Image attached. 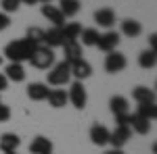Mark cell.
<instances>
[{
  "label": "cell",
  "mask_w": 157,
  "mask_h": 154,
  "mask_svg": "<svg viewBox=\"0 0 157 154\" xmlns=\"http://www.w3.org/2000/svg\"><path fill=\"white\" fill-rule=\"evenodd\" d=\"M36 46L29 42V40H13L11 44L4 46V56L11 60V63H23V60H29V56L34 54Z\"/></svg>",
  "instance_id": "obj_1"
},
{
  "label": "cell",
  "mask_w": 157,
  "mask_h": 154,
  "mask_svg": "<svg viewBox=\"0 0 157 154\" xmlns=\"http://www.w3.org/2000/svg\"><path fill=\"white\" fill-rule=\"evenodd\" d=\"M29 63L34 69H40V71H46L55 65V50L48 46H36L34 54L29 56Z\"/></svg>",
  "instance_id": "obj_2"
},
{
  "label": "cell",
  "mask_w": 157,
  "mask_h": 154,
  "mask_svg": "<svg viewBox=\"0 0 157 154\" xmlns=\"http://www.w3.org/2000/svg\"><path fill=\"white\" fill-rule=\"evenodd\" d=\"M46 79H48V83L55 85V88H61V85L69 83V79H71L69 63H67V60H61V63H57V65H52L50 71L46 73Z\"/></svg>",
  "instance_id": "obj_3"
},
{
  "label": "cell",
  "mask_w": 157,
  "mask_h": 154,
  "mask_svg": "<svg viewBox=\"0 0 157 154\" xmlns=\"http://www.w3.org/2000/svg\"><path fill=\"white\" fill-rule=\"evenodd\" d=\"M67 100H69L78 110H84L86 102H88V94H86L84 83L82 81H73L71 88H69V92H67Z\"/></svg>",
  "instance_id": "obj_4"
},
{
  "label": "cell",
  "mask_w": 157,
  "mask_h": 154,
  "mask_svg": "<svg viewBox=\"0 0 157 154\" xmlns=\"http://www.w3.org/2000/svg\"><path fill=\"white\" fill-rule=\"evenodd\" d=\"M130 138H132L130 125H115V129L109 131V144H111L113 148H124Z\"/></svg>",
  "instance_id": "obj_5"
},
{
  "label": "cell",
  "mask_w": 157,
  "mask_h": 154,
  "mask_svg": "<svg viewBox=\"0 0 157 154\" xmlns=\"http://www.w3.org/2000/svg\"><path fill=\"white\" fill-rule=\"evenodd\" d=\"M126 65H128V60H126V56L121 52H117V50L107 52V56H105V71L107 73H111V75L121 73L126 69Z\"/></svg>",
  "instance_id": "obj_6"
},
{
  "label": "cell",
  "mask_w": 157,
  "mask_h": 154,
  "mask_svg": "<svg viewBox=\"0 0 157 154\" xmlns=\"http://www.w3.org/2000/svg\"><path fill=\"white\" fill-rule=\"evenodd\" d=\"M117 44H120V34L117 31H105V34H101L97 40V46L101 52H113L115 48H117Z\"/></svg>",
  "instance_id": "obj_7"
},
{
  "label": "cell",
  "mask_w": 157,
  "mask_h": 154,
  "mask_svg": "<svg viewBox=\"0 0 157 154\" xmlns=\"http://www.w3.org/2000/svg\"><path fill=\"white\" fill-rule=\"evenodd\" d=\"M69 71H71V77H75V81H84L92 75V65L88 60L80 59L75 63H69Z\"/></svg>",
  "instance_id": "obj_8"
},
{
  "label": "cell",
  "mask_w": 157,
  "mask_h": 154,
  "mask_svg": "<svg viewBox=\"0 0 157 154\" xmlns=\"http://www.w3.org/2000/svg\"><path fill=\"white\" fill-rule=\"evenodd\" d=\"M94 23H98V27H105V29H111L115 25V11L113 9H98L94 11Z\"/></svg>",
  "instance_id": "obj_9"
},
{
  "label": "cell",
  "mask_w": 157,
  "mask_h": 154,
  "mask_svg": "<svg viewBox=\"0 0 157 154\" xmlns=\"http://www.w3.org/2000/svg\"><path fill=\"white\" fill-rule=\"evenodd\" d=\"M63 56L67 63H75V60L82 59V44L78 40H69V42H63Z\"/></svg>",
  "instance_id": "obj_10"
},
{
  "label": "cell",
  "mask_w": 157,
  "mask_h": 154,
  "mask_svg": "<svg viewBox=\"0 0 157 154\" xmlns=\"http://www.w3.org/2000/svg\"><path fill=\"white\" fill-rule=\"evenodd\" d=\"M42 15L48 19L52 27H63L65 25V17H63V13L59 11V6H52V4H42Z\"/></svg>",
  "instance_id": "obj_11"
},
{
  "label": "cell",
  "mask_w": 157,
  "mask_h": 154,
  "mask_svg": "<svg viewBox=\"0 0 157 154\" xmlns=\"http://www.w3.org/2000/svg\"><path fill=\"white\" fill-rule=\"evenodd\" d=\"M48 85L46 83H40V81H34L27 85V98L29 100H34V102H42V100H46V96H48Z\"/></svg>",
  "instance_id": "obj_12"
},
{
  "label": "cell",
  "mask_w": 157,
  "mask_h": 154,
  "mask_svg": "<svg viewBox=\"0 0 157 154\" xmlns=\"http://www.w3.org/2000/svg\"><path fill=\"white\" fill-rule=\"evenodd\" d=\"M128 125H130V129L136 131L138 135H147V133L151 131V121L138 117L136 113H130V121H128Z\"/></svg>",
  "instance_id": "obj_13"
},
{
  "label": "cell",
  "mask_w": 157,
  "mask_h": 154,
  "mask_svg": "<svg viewBox=\"0 0 157 154\" xmlns=\"http://www.w3.org/2000/svg\"><path fill=\"white\" fill-rule=\"evenodd\" d=\"M29 152L32 154H50L52 152V142L44 135H38L29 144Z\"/></svg>",
  "instance_id": "obj_14"
},
{
  "label": "cell",
  "mask_w": 157,
  "mask_h": 154,
  "mask_svg": "<svg viewBox=\"0 0 157 154\" xmlns=\"http://www.w3.org/2000/svg\"><path fill=\"white\" fill-rule=\"evenodd\" d=\"M4 77L9 81H15V83H21L25 79V69L21 63H9L6 69H4Z\"/></svg>",
  "instance_id": "obj_15"
},
{
  "label": "cell",
  "mask_w": 157,
  "mask_h": 154,
  "mask_svg": "<svg viewBox=\"0 0 157 154\" xmlns=\"http://www.w3.org/2000/svg\"><path fill=\"white\" fill-rule=\"evenodd\" d=\"M19 144H21V138H19L17 133H2V135H0V150L4 154L6 152H17Z\"/></svg>",
  "instance_id": "obj_16"
},
{
  "label": "cell",
  "mask_w": 157,
  "mask_h": 154,
  "mask_svg": "<svg viewBox=\"0 0 157 154\" xmlns=\"http://www.w3.org/2000/svg\"><path fill=\"white\" fill-rule=\"evenodd\" d=\"M90 140H92L94 146H105V144H109V129L105 125L94 123V125L90 127Z\"/></svg>",
  "instance_id": "obj_17"
},
{
  "label": "cell",
  "mask_w": 157,
  "mask_h": 154,
  "mask_svg": "<svg viewBox=\"0 0 157 154\" xmlns=\"http://www.w3.org/2000/svg\"><path fill=\"white\" fill-rule=\"evenodd\" d=\"M63 27H50L48 31H44V46L48 48H57L63 46Z\"/></svg>",
  "instance_id": "obj_18"
},
{
  "label": "cell",
  "mask_w": 157,
  "mask_h": 154,
  "mask_svg": "<svg viewBox=\"0 0 157 154\" xmlns=\"http://www.w3.org/2000/svg\"><path fill=\"white\" fill-rule=\"evenodd\" d=\"M132 98L136 100V104H147V102H155V92L151 88L138 85L132 90Z\"/></svg>",
  "instance_id": "obj_19"
},
{
  "label": "cell",
  "mask_w": 157,
  "mask_h": 154,
  "mask_svg": "<svg viewBox=\"0 0 157 154\" xmlns=\"http://www.w3.org/2000/svg\"><path fill=\"white\" fill-rule=\"evenodd\" d=\"M121 34L128 38H138L143 34V25L138 23L136 19H124L121 21Z\"/></svg>",
  "instance_id": "obj_20"
},
{
  "label": "cell",
  "mask_w": 157,
  "mask_h": 154,
  "mask_svg": "<svg viewBox=\"0 0 157 154\" xmlns=\"http://www.w3.org/2000/svg\"><path fill=\"white\" fill-rule=\"evenodd\" d=\"M46 100H48V104L52 108H63L69 100H67V92L65 90H50L48 96H46Z\"/></svg>",
  "instance_id": "obj_21"
},
{
  "label": "cell",
  "mask_w": 157,
  "mask_h": 154,
  "mask_svg": "<svg viewBox=\"0 0 157 154\" xmlns=\"http://www.w3.org/2000/svg\"><path fill=\"white\" fill-rule=\"evenodd\" d=\"M109 108H111V113H113V117H117V115H126V113H130V110H128V100H126L124 96H113V98L109 100Z\"/></svg>",
  "instance_id": "obj_22"
},
{
  "label": "cell",
  "mask_w": 157,
  "mask_h": 154,
  "mask_svg": "<svg viewBox=\"0 0 157 154\" xmlns=\"http://www.w3.org/2000/svg\"><path fill=\"white\" fill-rule=\"evenodd\" d=\"M80 9V0H59V11L63 13V17H75Z\"/></svg>",
  "instance_id": "obj_23"
},
{
  "label": "cell",
  "mask_w": 157,
  "mask_h": 154,
  "mask_svg": "<svg viewBox=\"0 0 157 154\" xmlns=\"http://www.w3.org/2000/svg\"><path fill=\"white\" fill-rule=\"evenodd\" d=\"M136 115H138V117H143V119H147V121H155V119H157V108H155V102L138 104V108H136Z\"/></svg>",
  "instance_id": "obj_24"
},
{
  "label": "cell",
  "mask_w": 157,
  "mask_h": 154,
  "mask_svg": "<svg viewBox=\"0 0 157 154\" xmlns=\"http://www.w3.org/2000/svg\"><path fill=\"white\" fill-rule=\"evenodd\" d=\"M82 34V25L80 23H65L63 25V40L69 42V40H78Z\"/></svg>",
  "instance_id": "obj_25"
},
{
  "label": "cell",
  "mask_w": 157,
  "mask_h": 154,
  "mask_svg": "<svg viewBox=\"0 0 157 154\" xmlns=\"http://www.w3.org/2000/svg\"><path fill=\"white\" fill-rule=\"evenodd\" d=\"M138 65H140L143 69H153V67L157 65L155 50H145V52H140V56H138Z\"/></svg>",
  "instance_id": "obj_26"
},
{
  "label": "cell",
  "mask_w": 157,
  "mask_h": 154,
  "mask_svg": "<svg viewBox=\"0 0 157 154\" xmlns=\"http://www.w3.org/2000/svg\"><path fill=\"white\" fill-rule=\"evenodd\" d=\"M98 36L101 34H98V29H94V27H86V29H82V34H80L84 46H97Z\"/></svg>",
  "instance_id": "obj_27"
},
{
  "label": "cell",
  "mask_w": 157,
  "mask_h": 154,
  "mask_svg": "<svg viewBox=\"0 0 157 154\" xmlns=\"http://www.w3.org/2000/svg\"><path fill=\"white\" fill-rule=\"evenodd\" d=\"M25 40H29L34 46H44V29H40V27H29L27 34H25Z\"/></svg>",
  "instance_id": "obj_28"
},
{
  "label": "cell",
  "mask_w": 157,
  "mask_h": 154,
  "mask_svg": "<svg viewBox=\"0 0 157 154\" xmlns=\"http://www.w3.org/2000/svg\"><path fill=\"white\" fill-rule=\"evenodd\" d=\"M0 6H2V13H17L19 11V6H21V2L19 0H2L0 2Z\"/></svg>",
  "instance_id": "obj_29"
},
{
  "label": "cell",
  "mask_w": 157,
  "mask_h": 154,
  "mask_svg": "<svg viewBox=\"0 0 157 154\" xmlns=\"http://www.w3.org/2000/svg\"><path fill=\"white\" fill-rule=\"evenodd\" d=\"M9 119H11V108L0 100V123H4V121H9Z\"/></svg>",
  "instance_id": "obj_30"
},
{
  "label": "cell",
  "mask_w": 157,
  "mask_h": 154,
  "mask_svg": "<svg viewBox=\"0 0 157 154\" xmlns=\"http://www.w3.org/2000/svg\"><path fill=\"white\" fill-rule=\"evenodd\" d=\"M9 25H11V19H9V15L0 11V31H4V29H6Z\"/></svg>",
  "instance_id": "obj_31"
},
{
  "label": "cell",
  "mask_w": 157,
  "mask_h": 154,
  "mask_svg": "<svg viewBox=\"0 0 157 154\" xmlns=\"http://www.w3.org/2000/svg\"><path fill=\"white\" fill-rule=\"evenodd\" d=\"M9 88V79L4 77V73H0V92H4Z\"/></svg>",
  "instance_id": "obj_32"
},
{
  "label": "cell",
  "mask_w": 157,
  "mask_h": 154,
  "mask_svg": "<svg viewBox=\"0 0 157 154\" xmlns=\"http://www.w3.org/2000/svg\"><path fill=\"white\" fill-rule=\"evenodd\" d=\"M155 42H157V36L151 34V36H149V50H155Z\"/></svg>",
  "instance_id": "obj_33"
},
{
  "label": "cell",
  "mask_w": 157,
  "mask_h": 154,
  "mask_svg": "<svg viewBox=\"0 0 157 154\" xmlns=\"http://www.w3.org/2000/svg\"><path fill=\"white\" fill-rule=\"evenodd\" d=\"M105 154H124V150H121V148H111V150H107Z\"/></svg>",
  "instance_id": "obj_34"
},
{
  "label": "cell",
  "mask_w": 157,
  "mask_h": 154,
  "mask_svg": "<svg viewBox=\"0 0 157 154\" xmlns=\"http://www.w3.org/2000/svg\"><path fill=\"white\" fill-rule=\"evenodd\" d=\"M19 2H21V4H29V6H32V4H38V0H19Z\"/></svg>",
  "instance_id": "obj_35"
},
{
  "label": "cell",
  "mask_w": 157,
  "mask_h": 154,
  "mask_svg": "<svg viewBox=\"0 0 157 154\" xmlns=\"http://www.w3.org/2000/svg\"><path fill=\"white\" fill-rule=\"evenodd\" d=\"M38 2H42V4H50L52 0H38Z\"/></svg>",
  "instance_id": "obj_36"
},
{
  "label": "cell",
  "mask_w": 157,
  "mask_h": 154,
  "mask_svg": "<svg viewBox=\"0 0 157 154\" xmlns=\"http://www.w3.org/2000/svg\"><path fill=\"white\" fill-rule=\"evenodd\" d=\"M6 154H19V152H6Z\"/></svg>",
  "instance_id": "obj_37"
},
{
  "label": "cell",
  "mask_w": 157,
  "mask_h": 154,
  "mask_svg": "<svg viewBox=\"0 0 157 154\" xmlns=\"http://www.w3.org/2000/svg\"><path fill=\"white\" fill-rule=\"evenodd\" d=\"M2 59H4V56H0V65H2Z\"/></svg>",
  "instance_id": "obj_38"
},
{
  "label": "cell",
  "mask_w": 157,
  "mask_h": 154,
  "mask_svg": "<svg viewBox=\"0 0 157 154\" xmlns=\"http://www.w3.org/2000/svg\"><path fill=\"white\" fill-rule=\"evenodd\" d=\"M50 154H52V152H50Z\"/></svg>",
  "instance_id": "obj_39"
}]
</instances>
